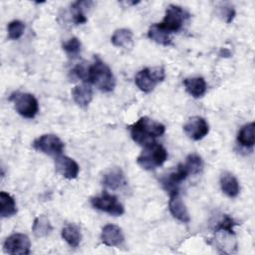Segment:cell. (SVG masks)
Wrapping results in <instances>:
<instances>
[{"label": "cell", "instance_id": "3957f363", "mask_svg": "<svg viewBox=\"0 0 255 255\" xmlns=\"http://www.w3.org/2000/svg\"><path fill=\"white\" fill-rule=\"evenodd\" d=\"M167 159L166 149L156 141L144 145V148L136 158L137 164L145 169L151 170L164 163Z\"/></svg>", "mask_w": 255, "mask_h": 255}, {"label": "cell", "instance_id": "5b68a950", "mask_svg": "<svg viewBox=\"0 0 255 255\" xmlns=\"http://www.w3.org/2000/svg\"><path fill=\"white\" fill-rule=\"evenodd\" d=\"M10 101L13 102L16 112L24 118L33 119L39 111L38 101L32 94L15 92L11 95Z\"/></svg>", "mask_w": 255, "mask_h": 255}, {"label": "cell", "instance_id": "6da1fadb", "mask_svg": "<svg viewBox=\"0 0 255 255\" xmlns=\"http://www.w3.org/2000/svg\"><path fill=\"white\" fill-rule=\"evenodd\" d=\"M129 130L133 141L144 146L154 141L155 137L162 135L165 127L147 117H142L129 127Z\"/></svg>", "mask_w": 255, "mask_h": 255}, {"label": "cell", "instance_id": "8992f818", "mask_svg": "<svg viewBox=\"0 0 255 255\" xmlns=\"http://www.w3.org/2000/svg\"><path fill=\"white\" fill-rule=\"evenodd\" d=\"M189 13L182 7L170 4L166 7L165 15L161 23V27L168 33H174L181 29L183 23L189 18Z\"/></svg>", "mask_w": 255, "mask_h": 255}, {"label": "cell", "instance_id": "484cf974", "mask_svg": "<svg viewBox=\"0 0 255 255\" xmlns=\"http://www.w3.org/2000/svg\"><path fill=\"white\" fill-rule=\"evenodd\" d=\"M92 4L90 1H77L72 4V10H73V21L75 24H84L87 22V17L85 16L84 8H87L85 6H89Z\"/></svg>", "mask_w": 255, "mask_h": 255}, {"label": "cell", "instance_id": "7402d4cb", "mask_svg": "<svg viewBox=\"0 0 255 255\" xmlns=\"http://www.w3.org/2000/svg\"><path fill=\"white\" fill-rule=\"evenodd\" d=\"M53 227L51 225V222L45 215H39L35 218L32 225V231L36 237H46L51 233Z\"/></svg>", "mask_w": 255, "mask_h": 255}, {"label": "cell", "instance_id": "d4e9b609", "mask_svg": "<svg viewBox=\"0 0 255 255\" xmlns=\"http://www.w3.org/2000/svg\"><path fill=\"white\" fill-rule=\"evenodd\" d=\"M183 164L188 171V174H198L203 169V161L201 157L196 153L189 154Z\"/></svg>", "mask_w": 255, "mask_h": 255}, {"label": "cell", "instance_id": "44dd1931", "mask_svg": "<svg viewBox=\"0 0 255 255\" xmlns=\"http://www.w3.org/2000/svg\"><path fill=\"white\" fill-rule=\"evenodd\" d=\"M17 213L16 202L7 192H0V215L1 217H11Z\"/></svg>", "mask_w": 255, "mask_h": 255}, {"label": "cell", "instance_id": "603a6c76", "mask_svg": "<svg viewBox=\"0 0 255 255\" xmlns=\"http://www.w3.org/2000/svg\"><path fill=\"white\" fill-rule=\"evenodd\" d=\"M111 41L114 46L128 48L132 45V32L128 29H118L113 34Z\"/></svg>", "mask_w": 255, "mask_h": 255}, {"label": "cell", "instance_id": "d6986e66", "mask_svg": "<svg viewBox=\"0 0 255 255\" xmlns=\"http://www.w3.org/2000/svg\"><path fill=\"white\" fill-rule=\"evenodd\" d=\"M147 37L151 41L162 46H168L171 43L170 33H168L165 29H163L159 23L153 24L149 27L147 32Z\"/></svg>", "mask_w": 255, "mask_h": 255}, {"label": "cell", "instance_id": "f546056e", "mask_svg": "<svg viewBox=\"0 0 255 255\" xmlns=\"http://www.w3.org/2000/svg\"><path fill=\"white\" fill-rule=\"evenodd\" d=\"M73 74L80 80H82L84 83H88L89 78V66H86L84 63L77 65L74 70Z\"/></svg>", "mask_w": 255, "mask_h": 255}, {"label": "cell", "instance_id": "7a4b0ae2", "mask_svg": "<svg viewBox=\"0 0 255 255\" xmlns=\"http://www.w3.org/2000/svg\"><path fill=\"white\" fill-rule=\"evenodd\" d=\"M88 83L93 84L102 92L109 93L115 89L116 79L110 67L99 57H95L94 63L89 66Z\"/></svg>", "mask_w": 255, "mask_h": 255}, {"label": "cell", "instance_id": "83f0119b", "mask_svg": "<svg viewBox=\"0 0 255 255\" xmlns=\"http://www.w3.org/2000/svg\"><path fill=\"white\" fill-rule=\"evenodd\" d=\"M235 225H237V223L234 221V219L232 217H230L228 215H224L222 220L217 223L214 230H215V232L223 231V232H226L229 235H234L233 227Z\"/></svg>", "mask_w": 255, "mask_h": 255}, {"label": "cell", "instance_id": "277c9868", "mask_svg": "<svg viewBox=\"0 0 255 255\" xmlns=\"http://www.w3.org/2000/svg\"><path fill=\"white\" fill-rule=\"evenodd\" d=\"M165 78V72L162 67H151L140 70L134 82L137 88L143 93H150L157 84L162 82Z\"/></svg>", "mask_w": 255, "mask_h": 255}, {"label": "cell", "instance_id": "4dcf8cb0", "mask_svg": "<svg viewBox=\"0 0 255 255\" xmlns=\"http://www.w3.org/2000/svg\"><path fill=\"white\" fill-rule=\"evenodd\" d=\"M218 15L224 19V21L226 23H230L232 22L234 16H235V10L233 7L230 6H223L222 8H219V12Z\"/></svg>", "mask_w": 255, "mask_h": 255}, {"label": "cell", "instance_id": "9a60e30c", "mask_svg": "<svg viewBox=\"0 0 255 255\" xmlns=\"http://www.w3.org/2000/svg\"><path fill=\"white\" fill-rule=\"evenodd\" d=\"M103 184L112 190H117L122 188L126 184V178L123 170L120 167H114L109 169L102 179Z\"/></svg>", "mask_w": 255, "mask_h": 255}, {"label": "cell", "instance_id": "30bf717a", "mask_svg": "<svg viewBox=\"0 0 255 255\" xmlns=\"http://www.w3.org/2000/svg\"><path fill=\"white\" fill-rule=\"evenodd\" d=\"M185 133L193 140L202 139L209 131L207 122L201 117H192L183 126Z\"/></svg>", "mask_w": 255, "mask_h": 255}, {"label": "cell", "instance_id": "7c38bea8", "mask_svg": "<svg viewBox=\"0 0 255 255\" xmlns=\"http://www.w3.org/2000/svg\"><path fill=\"white\" fill-rule=\"evenodd\" d=\"M56 170L68 179H74L80 171L79 164L67 155H59L55 160Z\"/></svg>", "mask_w": 255, "mask_h": 255}, {"label": "cell", "instance_id": "4316f807", "mask_svg": "<svg viewBox=\"0 0 255 255\" xmlns=\"http://www.w3.org/2000/svg\"><path fill=\"white\" fill-rule=\"evenodd\" d=\"M25 25L20 20H14L8 24V37L11 40H18L22 37Z\"/></svg>", "mask_w": 255, "mask_h": 255}, {"label": "cell", "instance_id": "ba28073f", "mask_svg": "<svg viewBox=\"0 0 255 255\" xmlns=\"http://www.w3.org/2000/svg\"><path fill=\"white\" fill-rule=\"evenodd\" d=\"M33 147L49 155H59L62 153L65 144L55 134H43L33 141Z\"/></svg>", "mask_w": 255, "mask_h": 255}, {"label": "cell", "instance_id": "4fadbf2b", "mask_svg": "<svg viewBox=\"0 0 255 255\" xmlns=\"http://www.w3.org/2000/svg\"><path fill=\"white\" fill-rule=\"evenodd\" d=\"M168 208H169L171 215L174 218H176L177 220H179L183 223H187L190 221V217H189L188 211L186 209V206L183 203L178 192L169 194Z\"/></svg>", "mask_w": 255, "mask_h": 255}, {"label": "cell", "instance_id": "8fae6325", "mask_svg": "<svg viewBox=\"0 0 255 255\" xmlns=\"http://www.w3.org/2000/svg\"><path fill=\"white\" fill-rule=\"evenodd\" d=\"M188 171L186 170L183 163H179L175 170L170 172L168 175L162 178L161 184L163 188L168 192V194H172L174 192H178V185L182 182L187 176Z\"/></svg>", "mask_w": 255, "mask_h": 255}, {"label": "cell", "instance_id": "f1b7e54d", "mask_svg": "<svg viewBox=\"0 0 255 255\" xmlns=\"http://www.w3.org/2000/svg\"><path fill=\"white\" fill-rule=\"evenodd\" d=\"M81 48H82L81 41L76 37L69 39L63 44V49L70 57H77L81 52Z\"/></svg>", "mask_w": 255, "mask_h": 255}, {"label": "cell", "instance_id": "9c48e42d", "mask_svg": "<svg viewBox=\"0 0 255 255\" xmlns=\"http://www.w3.org/2000/svg\"><path fill=\"white\" fill-rule=\"evenodd\" d=\"M31 242L27 235L15 233L10 235L3 244V249L11 255H26L30 253Z\"/></svg>", "mask_w": 255, "mask_h": 255}, {"label": "cell", "instance_id": "ac0fdd59", "mask_svg": "<svg viewBox=\"0 0 255 255\" xmlns=\"http://www.w3.org/2000/svg\"><path fill=\"white\" fill-rule=\"evenodd\" d=\"M72 96L77 105L87 107L93 99V90L87 83L76 86L72 91Z\"/></svg>", "mask_w": 255, "mask_h": 255}, {"label": "cell", "instance_id": "52a82bcc", "mask_svg": "<svg viewBox=\"0 0 255 255\" xmlns=\"http://www.w3.org/2000/svg\"><path fill=\"white\" fill-rule=\"evenodd\" d=\"M91 203L94 208L109 213L113 216H121L125 212V208L122 203L119 202L118 198L106 191L100 196L93 197Z\"/></svg>", "mask_w": 255, "mask_h": 255}, {"label": "cell", "instance_id": "e0dca14e", "mask_svg": "<svg viewBox=\"0 0 255 255\" xmlns=\"http://www.w3.org/2000/svg\"><path fill=\"white\" fill-rule=\"evenodd\" d=\"M220 186L222 191L228 197H236L240 191V185L237 178L230 172H223L220 177Z\"/></svg>", "mask_w": 255, "mask_h": 255}, {"label": "cell", "instance_id": "ffe728a7", "mask_svg": "<svg viewBox=\"0 0 255 255\" xmlns=\"http://www.w3.org/2000/svg\"><path fill=\"white\" fill-rule=\"evenodd\" d=\"M238 142L245 147H252L255 141V124L254 122L243 126L237 135Z\"/></svg>", "mask_w": 255, "mask_h": 255}, {"label": "cell", "instance_id": "2e32d148", "mask_svg": "<svg viewBox=\"0 0 255 255\" xmlns=\"http://www.w3.org/2000/svg\"><path fill=\"white\" fill-rule=\"evenodd\" d=\"M186 92L193 98L198 99L204 96L206 93V82L202 77H192L186 78L183 81Z\"/></svg>", "mask_w": 255, "mask_h": 255}, {"label": "cell", "instance_id": "cb8c5ba5", "mask_svg": "<svg viewBox=\"0 0 255 255\" xmlns=\"http://www.w3.org/2000/svg\"><path fill=\"white\" fill-rule=\"evenodd\" d=\"M62 238L71 246L78 247L81 241V231L75 224H68L62 229Z\"/></svg>", "mask_w": 255, "mask_h": 255}, {"label": "cell", "instance_id": "5bb4252c", "mask_svg": "<svg viewBox=\"0 0 255 255\" xmlns=\"http://www.w3.org/2000/svg\"><path fill=\"white\" fill-rule=\"evenodd\" d=\"M124 239L125 236L122 229L115 224H107L102 229L101 240L107 246H120Z\"/></svg>", "mask_w": 255, "mask_h": 255}]
</instances>
